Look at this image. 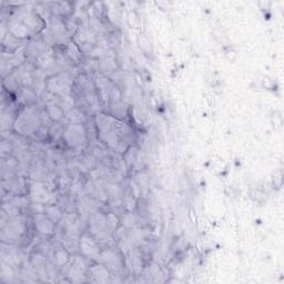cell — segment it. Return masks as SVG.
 Instances as JSON below:
<instances>
[{"instance_id": "3", "label": "cell", "mask_w": 284, "mask_h": 284, "mask_svg": "<svg viewBox=\"0 0 284 284\" xmlns=\"http://www.w3.org/2000/svg\"><path fill=\"white\" fill-rule=\"evenodd\" d=\"M81 247H82V251L88 255H93L95 253H97V251H98L97 246H95V243L91 241L90 239H87V238L82 239Z\"/></svg>"}, {"instance_id": "2", "label": "cell", "mask_w": 284, "mask_h": 284, "mask_svg": "<svg viewBox=\"0 0 284 284\" xmlns=\"http://www.w3.org/2000/svg\"><path fill=\"white\" fill-rule=\"evenodd\" d=\"M85 133H83L82 127L73 126L67 130L66 139L70 146H77L82 142Z\"/></svg>"}, {"instance_id": "1", "label": "cell", "mask_w": 284, "mask_h": 284, "mask_svg": "<svg viewBox=\"0 0 284 284\" xmlns=\"http://www.w3.org/2000/svg\"><path fill=\"white\" fill-rule=\"evenodd\" d=\"M38 123L37 114H33L31 110H26L25 113L20 114L19 120H17V130L21 131L22 133L28 134L35 130Z\"/></svg>"}]
</instances>
